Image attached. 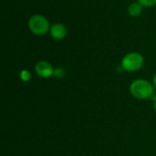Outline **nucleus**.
<instances>
[{
  "instance_id": "11",
  "label": "nucleus",
  "mask_w": 156,
  "mask_h": 156,
  "mask_svg": "<svg viewBox=\"0 0 156 156\" xmlns=\"http://www.w3.org/2000/svg\"><path fill=\"white\" fill-rule=\"evenodd\" d=\"M153 82H154V87L156 90V74L154 76V79H153Z\"/></svg>"
},
{
  "instance_id": "3",
  "label": "nucleus",
  "mask_w": 156,
  "mask_h": 156,
  "mask_svg": "<svg viewBox=\"0 0 156 156\" xmlns=\"http://www.w3.org/2000/svg\"><path fill=\"white\" fill-rule=\"evenodd\" d=\"M144 62V57L138 52H131L125 55L122 59V68L129 72L139 70Z\"/></svg>"
},
{
  "instance_id": "4",
  "label": "nucleus",
  "mask_w": 156,
  "mask_h": 156,
  "mask_svg": "<svg viewBox=\"0 0 156 156\" xmlns=\"http://www.w3.org/2000/svg\"><path fill=\"white\" fill-rule=\"evenodd\" d=\"M35 70L37 74L41 78H49L54 75V69L52 65L45 60L38 61L35 66Z\"/></svg>"
},
{
  "instance_id": "9",
  "label": "nucleus",
  "mask_w": 156,
  "mask_h": 156,
  "mask_svg": "<svg viewBox=\"0 0 156 156\" xmlns=\"http://www.w3.org/2000/svg\"><path fill=\"white\" fill-rule=\"evenodd\" d=\"M54 75H55L56 78L62 79L65 76V70L62 68H58V69H56L54 70Z\"/></svg>"
},
{
  "instance_id": "5",
  "label": "nucleus",
  "mask_w": 156,
  "mask_h": 156,
  "mask_svg": "<svg viewBox=\"0 0 156 156\" xmlns=\"http://www.w3.org/2000/svg\"><path fill=\"white\" fill-rule=\"evenodd\" d=\"M49 31H50L51 37L56 40H61L65 38L67 36V32H68L67 27L63 24H60V23H57L51 26Z\"/></svg>"
},
{
  "instance_id": "10",
  "label": "nucleus",
  "mask_w": 156,
  "mask_h": 156,
  "mask_svg": "<svg viewBox=\"0 0 156 156\" xmlns=\"http://www.w3.org/2000/svg\"><path fill=\"white\" fill-rule=\"evenodd\" d=\"M151 99H152V101L154 102V110L156 111V94H154Z\"/></svg>"
},
{
  "instance_id": "7",
  "label": "nucleus",
  "mask_w": 156,
  "mask_h": 156,
  "mask_svg": "<svg viewBox=\"0 0 156 156\" xmlns=\"http://www.w3.org/2000/svg\"><path fill=\"white\" fill-rule=\"evenodd\" d=\"M19 77L21 79V80H23L25 82H27V81H29L31 80V73L27 69H23V70L20 71Z\"/></svg>"
},
{
  "instance_id": "1",
  "label": "nucleus",
  "mask_w": 156,
  "mask_h": 156,
  "mask_svg": "<svg viewBox=\"0 0 156 156\" xmlns=\"http://www.w3.org/2000/svg\"><path fill=\"white\" fill-rule=\"evenodd\" d=\"M154 86L147 80L139 79L135 80L130 85L131 94L138 100H146L154 95Z\"/></svg>"
},
{
  "instance_id": "8",
  "label": "nucleus",
  "mask_w": 156,
  "mask_h": 156,
  "mask_svg": "<svg viewBox=\"0 0 156 156\" xmlns=\"http://www.w3.org/2000/svg\"><path fill=\"white\" fill-rule=\"evenodd\" d=\"M138 2L145 7H152L156 5V0H138Z\"/></svg>"
},
{
  "instance_id": "2",
  "label": "nucleus",
  "mask_w": 156,
  "mask_h": 156,
  "mask_svg": "<svg viewBox=\"0 0 156 156\" xmlns=\"http://www.w3.org/2000/svg\"><path fill=\"white\" fill-rule=\"evenodd\" d=\"M28 28L29 30L37 36H43L48 30H50V26L48 20L41 15H34L28 19Z\"/></svg>"
},
{
  "instance_id": "6",
  "label": "nucleus",
  "mask_w": 156,
  "mask_h": 156,
  "mask_svg": "<svg viewBox=\"0 0 156 156\" xmlns=\"http://www.w3.org/2000/svg\"><path fill=\"white\" fill-rule=\"evenodd\" d=\"M143 5L139 2H135L131 4L128 6V13L132 16H138L142 14L143 12Z\"/></svg>"
}]
</instances>
